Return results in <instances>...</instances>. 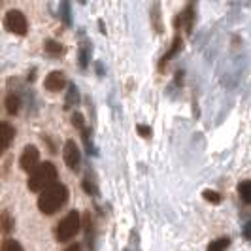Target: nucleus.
<instances>
[{
	"mask_svg": "<svg viewBox=\"0 0 251 251\" xmlns=\"http://www.w3.org/2000/svg\"><path fill=\"white\" fill-rule=\"evenodd\" d=\"M0 226H2V232H4V234H8V232L12 230L13 221H12L10 212H2V217H0Z\"/></svg>",
	"mask_w": 251,
	"mask_h": 251,
	"instance_id": "14",
	"label": "nucleus"
},
{
	"mask_svg": "<svg viewBox=\"0 0 251 251\" xmlns=\"http://www.w3.org/2000/svg\"><path fill=\"white\" fill-rule=\"evenodd\" d=\"M44 50L46 53H50V55H59L63 48H61V44H57V42H53V40H48L46 44H44Z\"/></svg>",
	"mask_w": 251,
	"mask_h": 251,
	"instance_id": "17",
	"label": "nucleus"
},
{
	"mask_svg": "<svg viewBox=\"0 0 251 251\" xmlns=\"http://www.w3.org/2000/svg\"><path fill=\"white\" fill-rule=\"evenodd\" d=\"M179 48H181V38H179V34H177V36L174 38V44H172V48H170V51H168V53L164 55L163 61H161V68L164 66V63H168V59H170L172 55H176V51L179 50Z\"/></svg>",
	"mask_w": 251,
	"mask_h": 251,
	"instance_id": "15",
	"label": "nucleus"
},
{
	"mask_svg": "<svg viewBox=\"0 0 251 251\" xmlns=\"http://www.w3.org/2000/svg\"><path fill=\"white\" fill-rule=\"evenodd\" d=\"M4 26L6 30H10L12 34H17V36H25L26 34V17L23 15V12L19 10H10L4 17Z\"/></svg>",
	"mask_w": 251,
	"mask_h": 251,
	"instance_id": "4",
	"label": "nucleus"
},
{
	"mask_svg": "<svg viewBox=\"0 0 251 251\" xmlns=\"http://www.w3.org/2000/svg\"><path fill=\"white\" fill-rule=\"evenodd\" d=\"M19 106H21V100H19V97H15V93H10L8 97H6V110L10 115H15V113L19 112Z\"/></svg>",
	"mask_w": 251,
	"mask_h": 251,
	"instance_id": "10",
	"label": "nucleus"
},
{
	"mask_svg": "<svg viewBox=\"0 0 251 251\" xmlns=\"http://www.w3.org/2000/svg\"><path fill=\"white\" fill-rule=\"evenodd\" d=\"M64 251H81V248H79V244H72V246H68Z\"/></svg>",
	"mask_w": 251,
	"mask_h": 251,
	"instance_id": "21",
	"label": "nucleus"
},
{
	"mask_svg": "<svg viewBox=\"0 0 251 251\" xmlns=\"http://www.w3.org/2000/svg\"><path fill=\"white\" fill-rule=\"evenodd\" d=\"M79 228H81V217H79V214L75 210H72V212H68L59 221L57 230H55V236H57L59 242H70L79 232Z\"/></svg>",
	"mask_w": 251,
	"mask_h": 251,
	"instance_id": "3",
	"label": "nucleus"
},
{
	"mask_svg": "<svg viewBox=\"0 0 251 251\" xmlns=\"http://www.w3.org/2000/svg\"><path fill=\"white\" fill-rule=\"evenodd\" d=\"M64 85H66V79H64L63 72H59V70H53V72L46 77V81H44V87L48 89V91H51V93L63 91Z\"/></svg>",
	"mask_w": 251,
	"mask_h": 251,
	"instance_id": "7",
	"label": "nucleus"
},
{
	"mask_svg": "<svg viewBox=\"0 0 251 251\" xmlns=\"http://www.w3.org/2000/svg\"><path fill=\"white\" fill-rule=\"evenodd\" d=\"M228 244H230L228 238H217V240H214V242H210L208 251H225L226 248H228Z\"/></svg>",
	"mask_w": 251,
	"mask_h": 251,
	"instance_id": "12",
	"label": "nucleus"
},
{
	"mask_svg": "<svg viewBox=\"0 0 251 251\" xmlns=\"http://www.w3.org/2000/svg\"><path fill=\"white\" fill-rule=\"evenodd\" d=\"M72 125H74L75 128H79V132H81V138H83V142H85V148H87L89 153H91V144H89V130H87V126H85V121H83V115H81V113H74V115H72Z\"/></svg>",
	"mask_w": 251,
	"mask_h": 251,
	"instance_id": "8",
	"label": "nucleus"
},
{
	"mask_svg": "<svg viewBox=\"0 0 251 251\" xmlns=\"http://www.w3.org/2000/svg\"><path fill=\"white\" fill-rule=\"evenodd\" d=\"M68 201V189L63 183H55L48 187L46 191L40 193L38 197V208L40 212L46 215H53L55 212H59Z\"/></svg>",
	"mask_w": 251,
	"mask_h": 251,
	"instance_id": "1",
	"label": "nucleus"
},
{
	"mask_svg": "<svg viewBox=\"0 0 251 251\" xmlns=\"http://www.w3.org/2000/svg\"><path fill=\"white\" fill-rule=\"evenodd\" d=\"M38 161H40V151H38L36 146H26L23 153H21V159H19V166L28 172V174H32L34 170H36L38 166Z\"/></svg>",
	"mask_w": 251,
	"mask_h": 251,
	"instance_id": "5",
	"label": "nucleus"
},
{
	"mask_svg": "<svg viewBox=\"0 0 251 251\" xmlns=\"http://www.w3.org/2000/svg\"><path fill=\"white\" fill-rule=\"evenodd\" d=\"M238 195L240 199L246 202V204H251V179H246L238 185Z\"/></svg>",
	"mask_w": 251,
	"mask_h": 251,
	"instance_id": "11",
	"label": "nucleus"
},
{
	"mask_svg": "<svg viewBox=\"0 0 251 251\" xmlns=\"http://www.w3.org/2000/svg\"><path fill=\"white\" fill-rule=\"evenodd\" d=\"M75 102H77V89H75V85H70L68 87V97L64 102V110H70L72 106H75Z\"/></svg>",
	"mask_w": 251,
	"mask_h": 251,
	"instance_id": "13",
	"label": "nucleus"
},
{
	"mask_svg": "<svg viewBox=\"0 0 251 251\" xmlns=\"http://www.w3.org/2000/svg\"><path fill=\"white\" fill-rule=\"evenodd\" d=\"M2 251H23V248H21L19 242H15L12 238H6L2 242Z\"/></svg>",
	"mask_w": 251,
	"mask_h": 251,
	"instance_id": "16",
	"label": "nucleus"
},
{
	"mask_svg": "<svg viewBox=\"0 0 251 251\" xmlns=\"http://www.w3.org/2000/svg\"><path fill=\"white\" fill-rule=\"evenodd\" d=\"M63 157H64V163H66V166L70 170H77V166L81 163V153H79V148L75 146L74 140H68L64 144Z\"/></svg>",
	"mask_w": 251,
	"mask_h": 251,
	"instance_id": "6",
	"label": "nucleus"
},
{
	"mask_svg": "<svg viewBox=\"0 0 251 251\" xmlns=\"http://www.w3.org/2000/svg\"><path fill=\"white\" fill-rule=\"evenodd\" d=\"M55 183H57V168L53 163H42L28 176V181H26V185L32 193H42Z\"/></svg>",
	"mask_w": 251,
	"mask_h": 251,
	"instance_id": "2",
	"label": "nucleus"
},
{
	"mask_svg": "<svg viewBox=\"0 0 251 251\" xmlns=\"http://www.w3.org/2000/svg\"><path fill=\"white\" fill-rule=\"evenodd\" d=\"M13 136H15V130H13V126L10 123H2V146H0V151H6L10 148V144H12Z\"/></svg>",
	"mask_w": 251,
	"mask_h": 251,
	"instance_id": "9",
	"label": "nucleus"
},
{
	"mask_svg": "<svg viewBox=\"0 0 251 251\" xmlns=\"http://www.w3.org/2000/svg\"><path fill=\"white\" fill-rule=\"evenodd\" d=\"M244 236H246L248 240H251V221L246 226H244Z\"/></svg>",
	"mask_w": 251,
	"mask_h": 251,
	"instance_id": "20",
	"label": "nucleus"
},
{
	"mask_svg": "<svg viewBox=\"0 0 251 251\" xmlns=\"http://www.w3.org/2000/svg\"><path fill=\"white\" fill-rule=\"evenodd\" d=\"M202 195H204V199H206L208 202H214V204H219V202H221V195H219V193H215V191L206 189Z\"/></svg>",
	"mask_w": 251,
	"mask_h": 251,
	"instance_id": "18",
	"label": "nucleus"
},
{
	"mask_svg": "<svg viewBox=\"0 0 251 251\" xmlns=\"http://www.w3.org/2000/svg\"><path fill=\"white\" fill-rule=\"evenodd\" d=\"M136 128H138V132H140V134H142V136H144V138H148V136H151V128H150V126H146V125H138V126H136Z\"/></svg>",
	"mask_w": 251,
	"mask_h": 251,
	"instance_id": "19",
	"label": "nucleus"
}]
</instances>
